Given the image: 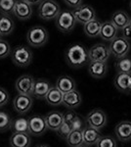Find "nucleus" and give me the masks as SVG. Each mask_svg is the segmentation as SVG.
Listing matches in <instances>:
<instances>
[{
    "mask_svg": "<svg viewBox=\"0 0 131 147\" xmlns=\"http://www.w3.org/2000/svg\"><path fill=\"white\" fill-rule=\"evenodd\" d=\"M1 36H2V35H1V34H0V39H1Z\"/></svg>",
    "mask_w": 131,
    "mask_h": 147,
    "instance_id": "a18cd8bd",
    "label": "nucleus"
},
{
    "mask_svg": "<svg viewBox=\"0 0 131 147\" xmlns=\"http://www.w3.org/2000/svg\"><path fill=\"white\" fill-rule=\"evenodd\" d=\"M77 116V113L73 112V110H70L64 114V121H65V122H68V123H71Z\"/></svg>",
    "mask_w": 131,
    "mask_h": 147,
    "instance_id": "4c0bfd02",
    "label": "nucleus"
},
{
    "mask_svg": "<svg viewBox=\"0 0 131 147\" xmlns=\"http://www.w3.org/2000/svg\"><path fill=\"white\" fill-rule=\"evenodd\" d=\"M12 53L11 52V47L10 44L4 39H0V59H3L8 57L10 54Z\"/></svg>",
    "mask_w": 131,
    "mask_h": 147,
    "instance_id": "f704fd0d",
    "label": "nucleus"
},
{
    "mask_svg": "<svg viewBox=\"0 0 131 147\" xmlns=\"http://www.w3.org/2000/svg\"><path fill=\"white\" fill-rule=\"evenodd\" d=\"M9 93L5 88H3L2 86H0V107L6 105L9 101Z\"/></svg>",
    "mask_w": 131,
    "mask_h": 147,
    "instance_id": "c9c22d12",
    "label": "nucleus"
},
{
    "mask_svg": "<svg viewBox=\"0 0 131 147\" xmlns=\"http://www.w3.org/2000/svg\"><path fill=\"white\" fill-rule=\"evenodd\" d=\"M61 13L60 5L55 0H42L38 7V15L45 21L56 19Z\"/></svg>",
    "mask_w": 131,
    "mask_h": 147,
    "instance_id": "20e7f679",
    "label": "nucleus"
},
{
    "mask_svg": "<svg viewBox=\"0 0 131 147\" xmlns=\"http://www.w3.org/2000/svg\"><path fill=\"white\" fill-rule=\"evenodd\" d=\"M109 48L110 51H111V54H113L115 57L120 59L127 55L128 51L130 49V44L129 41L125 39L124 37H116L115 39L111 41Z\"/></svg>",
    "mask_w": 131,
    "mask_h": 147,
    "instance_id": "0eeeda50",
    "label": "nucleus"
},
{
    "mask_svg": "<svg viewBox=\"0 0 131 147\" xmlns=\"http://www.w3.org/2000/svg\"><path fill=\"white\" fill-rule=\"evenodd\" d=\"M65 58L71 68H80L89 62L88 50L80 43H73L67 48Z\"/></svg>",
    "mask_w": 131,
    "mask_h": 147,
    "instance_id": "f257e3e1",
    "label": "nucleus"
},
{
    "mask_svg": "<svg viewBox=\"0 0 131 147\" xmlns=\"http://www.w3.org/2000/svg\"><path fill=\"white\" fill-rule=\"evenodd\" d=\"M90 61H97V62H107L111 55V51L108 46L102 43H97L93 45L88 50Z\"/></svg>",
    "mask_w": 131,
    "mask_h": 147,
    "instance_id": "1a4fd4ad",
    "label": "nucleus"
},
{
    "mask_svg": "<svg viewBox=\"0 0 131 147\" xmlns=\"http://www.w3.org/2000/svg\"><path fill=\"white\" fill-rule=\"evenodd\" d=\"M116 67L118 73L131 74V58L126 56L120 58L116 62Z\"/></svg>",
    "mask_w": 131,
    "mask_h": 147,
    "instance_id": "c756f323",
    "label": "nucleus"
},
{
    "mask_svg": "<svg viewBox=\"0 0 131 147\" xmlns=\"http://www.w3.org/2000/svg\"><path fill=\"white\" fill-rule=\"evenodd\" d=\"M35 80L30 75L21 76L16 80L15 87L19 94H26V95H32L33 87H34Z\"/></svg>",
    "mask_w": 131,
    "mask_h": 147,
    "instance_id": "9d476101",
    "label": "nucleus"
},
{
    "mask_svg": "<svg viewBox=\"0 0 131 147\" xmlns=\"http://www.w3.org/2000/svg\"><path fill=\"white\" fill-rule=\"evenodd\" d=\"M56 86L65 94L67 92L75 89V82L73 78L69 77V76H61L57 80Z\"/></svg>",
    "mask_w": 131,
    "mask_h": 147,
    "instance_id": "a878e982",
    "label": "nucleus"
},
{
    "mask_svg": "<svg viewBox=\"0 0 131 147\" xmlns=\"http://www.w3.org/2000/svg\"><path fill=\"white\" fill-rule=\"evenodd\" d=\"M115 134L120 141L127 142L131 140V122L122 121L115 127Z\"/></svg>",
    "mask_w": 131,
    "mask_h": 147,
    "instance_id": "dca6fc26",
    "label": "nucleus"
},
{
    "mask_svg": "<svg viewBox=\"0 0 131 147\" xmlns=\"http://www.w3.org/2000/svg\"><path fill=\"white\" fill-rule=\"evenodd\" d=\"M64 93L57 86H52L47 93L45 100L51 106H59L63 104Z\"/></svg>",
    "mask_w": 131,
    "mask_h": 147,
    "instance_id": "b1692460",
    "label": "nucleus"
},
{
    "mask_svg": "<svg viewBox=\"0 0 131 147\" xmlns=\"http://www.w3.org/2000/svg\"><path fill=\"white\" fill-rule=\"evenodd\" d=\"M77 21L75 19V16L73 12L70 10L61 11L59 16L56 18V27L64 34H69L75 28Z\"/></svg>",
    "mask_w": 131,
    "mask_h": 147,
    "instance_id": "7ed1b4c3",
    "label": "nucleus"
},
{
    "mask_svg": "<svg viewBox=\"0 0 131 147\" xmlns=\"http://www.w3.org/2000/svg\"><path fill=\"white\" fill-rule=\"evenodd\" d=\"M73 14L77 23L83 24V25L96 19V12L89 5H80L73 10Z\"/></svg>",
    "mask_w": 131,
    "mask_h": 147,
    "instance_id": "9b49d317",
    "label": "nucleus"
},
{
    "mask_svg": "<svg viewBox=\"0 0 131 147\" xmlns=\"http://www.w3.org/2000/svg\"><path fill=\"white\" fill-rule=\"evenodd\" d=\"M36 147H50V146L46 145V144H40V145H37Z\"/></svg>",
    "mask_w": 131,
    "mask_h": 147,
    "instance_id": "79ce46f5",
    "label": "nucleus"
},
{
    "mask_svg": "<svg viewBox=\"0 0 131 147\" xmlns=\"http://www.w3.org/2000/svg\"><path fill=\"white\" fill-rule=\"evenodd\" d=\"M15 28V23L10 15L1 14L0 15V34L2 36L12 34Z\"/></svg>",
    "mask_w": 131,
    "mask_h": 147,
    "instance_id": "5701e85b",
    "label": "nucleus"
},
{
    "mask_svg": "<svg viewBox=\"0 0 131 147\" xmlns=\"http://www.w3.org/2000/svg\"><path fill=\"white\" fill-rule=\"evenodd\" d=\"M101 28L102 23L99 20H97V19H94V20L83 25V30H84L85 34L89 37H96L100 35Z\"/></svg>",
    "mask_w": 131,
    "mask_h": 147,
    "instance_id": "bb28decb",
    "label": "nucleus"
},
{
    "mask_svg": "<svg viewBox=\"0 0 131 147\" xmlns=\"http://www.w3.org/2000/svg\"><path fill=\"white\" fill-rule=\"evenodd\" d=\"M30 143H32V138L30 134L13 132L10 137L11 147H30Z\"/></svg>",
    "mask_w": 131,
    "mask_h": 147,
    "instance_id": "412c9836",
    "label": "nucleus"
},
{
    "mask_svg": "<svg viewBox=\"0 0 131 147\" xmlns=\"http://www.w3.org/2000/svg\"><path fill=\"white\" fill-rule=\"evenodd\" d=\"M82 102V96L79 93V91H77V89H73L70 92H67L64 94L63 98V104L65 107L68 109H75L81 104Z\"/></svg>",
    "mask_w": 131,
    "mask_h": 147,
    "instance_id": "2eb2a0df",
    "label": "nucleus"
},
{
    "mask_svg": "<svg viewBox=\"0 0 131 147\" xmlns=\"http://www.w3.org/2000/svg\"><path fill=\"white\" fill-rule=\"evenodd\" d=\"M32 98L30 95L18 94L13 100V107L16 112L24 115L30 110V108L32 107Z\"/></svg>",
    "mask_w": 131,
    "mask_h": 147,
    "instance_id": "f8f14e48",
    "label": "nucleus"
},
{
    "mask_svg": "<svg viewBox=\"0 0 131 147\" xmlns=\"http://www.w3.org/2000/svg\"><path fill=\"white\" fill-rule=\"evenodd\" d=\"M89 75L94 79H102L107 75L108 72V65L106 62H97V61H90L88 66Z\"/></svg>",
    "mask_w": 131,
    "mask_h": 147,
    "instance_id": "6ab92c4d",
    "label": "nucleus"
},
{
    "mask_svg": "<svg viewBox=\"0 0 131 147\" xmlns=\"http://www.w3.org/2000/svg\"><path fill=\"white\" fill-rule=\"evenodd\" d=\"M27 40L30 45L35 48L42 47L48 40V32L40 26L32 27L27 32Z\"/></svg>",
    "mask_w": 131,
    "mask_h": 147,
    "instance_id": "f03ea898",
    "label": "nucleus"
},
{
    "mask_svg": "<svg viewBox=\"0 0 131 147\" xmlns=\"http://www.w3.org/2000/svg\"><path fill=\"white\" fill-rule=\"evenodd\" d=\"M13 63L19 67H28L32 61V52L25 45L16 46L11 53Z\"/></svg>",
    "mask_w": 131,
    "mask_h": 147,
    "instance_id": "39448f33",
    "label": "nucleus"
},
{
    "mask_svg": "<svg viewBox=\"0 0 131 147\" xmlns=\"http://www.w3.org/2000/svg\"><path fill=\"white\" fill-rule=\"evenodd\" d=\"M130 25H131V19H130Z\"/></svg>",
    "mask_w": 131,
    "mask_h": 147,
    "instance_id": "49530a36",
    "label": "nucleus"
},
{
    "mask_svg": "<svg viewBox=\"0 0 131 147\" xmlns=\"http://www.w3.org/2000/svg\"><path fill=\"white\" fill-rule=\"evenodd\" d=\"M97 147H116V141L113 136H101L96 144Z\"/></svg>",
    "mask_w": 131,
    "mask_h": 147,
    "instance_id": "72a5a7b5",
    "label": "nucleus"
},
{
    "mask_svg": "<svg viewBox=\"0 0 131 147\" xmlns=\"http://www.w3.org/2000/svg\"><path fill=\"white\" fill-rule=\"evenodd\" d=\"M11 129L14 132H24V134H30V124L28 119L26 118H17L12 122Z\"/></svg>",
    "mask_w": 131,
    "mask_h": 147,
    "instance_id": "cd10ccee",
    "label": "nucleus"
},
{
    "mask_svg": "<svg viewBox=\"0 0 131 147\" xmlns=\"http://www.w3.org/2000/svg\"><path fill=\"white\" fill-rule=\"evenodd\" d=\"M67 143L70 147H80L83 145L82 130H73L66 139Z\"/></svg>",
    "mask_w": 131,
    "mask_h": 147,
    "instance_id": "c85d7f7f",
    "label": "nucleus"
},
{
    "mask_svg": "<svg viewBox=\"0 0 131 147\" xmlns=\"http://www.w3.org/2000/svg\"><path fill=\"white\" fill-rule=\"evenodd\" d=\"M17 0H0V13L10 15L14 13Z\"/></svg>",
    "mask_w": 131,
    "mask_h": 147,
    "instance_id": "7c9ffc66",
    "label": "nucleus"
},
{
    "mask_svg": "<svg viewBox=\"0 0 131 147\" xmlns=\"http://www.w3.org/2000/svg\"><path fill=\"white\" fill-rule=\"evenodd\" d=\"M13 14L21 21L28 20L32 16V5L26 0H17Z\"/></svg>",
    "mask_w": 131,
    "mask_h": 147,
    "instance_id": "ddd939ff",
    "label": "nucleus"
},
{
    "mask_svg": "<svg viewBox=\"0 0 131 147\" xmlns=\"http://www.w3.org/2000/svg\"><path fill=\"white\" fill-rule=\"evenodd\" d=\"M71 125H73V130H82L84 129V127H83L84 125H83V121L78 115L71 122Z\"/></svg>",
    "mask_w": 131,
    "mask_h": 147,
    "instance_id": "e433bc0d",
    "label": "nucleus"
},
{
    "mask_svg": "<svg viewBox=\"0 0 131 147\" xmlns=\"http://www.w3.org/2000/svg\"><path fill=\"white\" fill-rule=\"evenodd\" d=\"M82 136H83V143L84 145L92 146L97 144V142L101 138V134H100L99 129L92 127L90 125L84 127L82 129Z\"/></svg>",
    "mask_w": 131,
    "mask_h": 147,
    "instance_id": "f3484780",
    "label": "nucleus"
},
{
    "mask_svg": "<svg viewBox=\"0 0 131 147\" xmlns=\"http://www.w3.org/2000/svg\"><path fill=\"white\" fill-rule=\"evenodd\" d=\"M51 84L45 79H36L34 82L32 95L37 99H45L47 93L51 88Z\"/></svg>",
    "mask_w": 131,
    "mask_h": 147,
    "instance_id": "a211bd4d",
    "label": "nucleus"
},
{
    "mask_svg": "<svg viewBox=\"0 0 131 147\" xmlns=\"http://www.w3.org/2000/svg\"><path fill=\"white\" fill-rule=\"evenodd\" d=\"M28 3H30V5H35V4H40L42 2V0H26Z\"/></svg>",
    "mask_w": 131,
    "mask_h": 147,
    "instance_id": "a19ab883",
    "label": "nucleus"
},
{
    "mask_svg": "<svg viewBox=\"0 0 131 147\" xmlns=\"http://www.w3.org/2000/svg\"><path fill=\"white\" fill-rule=\"evenodd\" d=\"M111 22L118 28V30H122L123 28L130 24V18L126 12L118 10L113 14Z\"/></svg>",
    "mask_w": 131,
    "mask_h": 147,
    "instance_id": "393cba45",
    "label": "nucleus"
},
{
    "mask_svg": "<svg viewBox=\"0 0 131 147\" xmlns=\"http://www.w3.org/2000/svg\"><path fill=\"white\" fill-rule=\"evenodd\" d=\"M116 34H118V28L111 21L102 23L101 32H100L99 35L102 39L107 40V41H112L116 37Z\"/></svg>",
    "mask_w": 131,
    "mask_h": 147,
    "instance_id": "4be33fe9",
    "label": "nucleus"
},
{
    "mask_svg": "<svg viewBox=\"0 0 131 147\" xmlns=\"http://www.w3.org/2000/svg\"><path fill=\"white\" fill-rule=\"evenodd\" d=\"M114 84L118 91L129 93L131 92V74L118 73L114 80Z\"/></svg>",
    "mask_w": 131,
    "mask_h": 147,
    "instance_id": "4468645a",
    "label": "nucleus"
},
{
    "mask_svg": "<svg viewBox=\"0 0 131 147\" xmlns=\"http://www.w3.org/2000/svg\"><path fill=\"white\" fill-rule=\"evenodd\" d=\"M107 121H108V118H107L106 113L98 108L93 109L86 116L87 125L97 129H103L107 125Z\"/></svg>",
    "mask_w": 131,
    "mask_h": 147,
    "instance_id": "423d86ee",
    "label": "nucleus"
},
{
    "mask_svg": "<svg viewBox=\"0 0 131 147\" xmlns=\"http://www.w3.org/2000/svg\"><path fill=\"white\" fill-rule=\"evenodd\" d=\"M73 131V125H71V123H68L65 122L62 124V125L59 127V129L57 130V134L58 136L63 139H67L68 136H70V134Z\"/></svg>",
    "mask_w": 131,
    "mask_h": 147,
    "instance_id": "2f4dec72",
    "label": "nucleus"
},
{
    "mask_svg": "<svg viewBox=\"0 0 131 147\" xmlns=\"http://www.w3.org/2000/svg\"><path fill=\"white\" fill-rule=\"evenodd\" d=\"M122 37H124L125 39L127 40H130L131 39V25H127L125 28H123L122 30Z\"/></svg>",
    "mask_w": 131,
    "mask_h": 147,
    "instance_id": "ea45409f",
    "label": "nucleus"
},
{
    "mask_svg": "<svg viewBox=\"0 0 131 147\" xmlns=\"http://www.w3.org/2000/svg\"><path fill=\"white\" fill-rule=\"evenodd\" d=\"M30 124V134L34 136H41L48 129L45 117L40 115H34L28 118Z\"/></svg>",
    "mask_w": 131,
    "mask_h": 147,
    "instance_id": "6e6552de",
    "label": "nucleus"
},
{
    "mask_svg": "<svg viewBox=\"0 0 131 147\" xmlns=\"http://www.w3.org/2000/svg\"><path fill=\"white\" fill-rule=\"evenodd\" d=\"M65 3L71 8H77L80 5H82V1L83 0H64Z\"/></svg>",
    "mask_w": 131,
    "mask_h": 147,
    "instance_id": "58836bf2",
    "label": "nucleus"
},
{
    "mask_svg": "<svg viewBox=\"0 0 131 147\" xmlns=\"http://www.w3.org/2000/svg\"><path fill=\"white\" fill-rule=\"evenodd\" d=\"M130 8H131V0H130Z\"/></svg>",
    "mask_w": 131,
    "mask_h": 147,
    "instance_id": "c03bdc74",
    "label": "nucleus"
},
{
    "mask_svg": "<svg viewBox=\"0 0 131 147\" xmlns=\"http://www.w3.org/2000/svg\"><path fill=\"white\" fill-rule=\"evenodd\" d=\"M48 129L51 130H58L64 123V114L59 111H51L45 116Z\"/></svg>",
    "mask_w": 131,
    "mask_h": 147,
    "instance_id": "aec40b11",
    "label": "nucleus"
},
{
    "mask_svg": "<svg viewBox=\"0 0 131 147\" xmlns=\"http://www.w3.org/2000/svg\"><path fill=\"white\" fill-rule=\"evenodd\" d=\"M80 147H90V146H87V145H84V144H83V145H81Z\"/></svg>",
    "mask_w": 131,
    "mask_h": 147,
    "instance_id": "37998d69",
    "label": "nucleus"
},
{
    "mask_svg": "<svg viewBox=\"0 0 131 147\" xmlns=\"http://www.w3.org/2000/svg\"><path fill=\"white\" fill-rule=\"evenodd\" d=\"M12 125L11 117L5 112H0V131H5Z\"/></svg>",
    "mask_w": 131,
    "mask_h": 147,
    "instance_id": "473e14b6",
    "label": "nucleus"
}]
</instances>
